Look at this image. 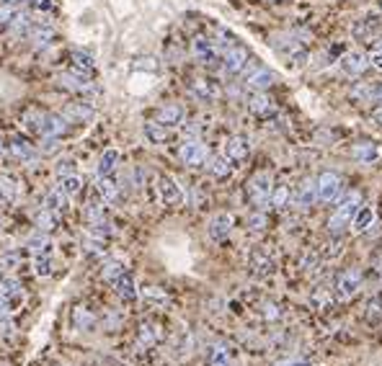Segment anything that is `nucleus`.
Returning <instances> with one entry per match:
<instances>
[{"mask_svg":"<svg viewBox=\"0 0 382 366\" xmlns=\"http://www.w3.org/2000/svg\"><path fill=\"white\" fill-rule=\"evenodd\" d=\"M63 116L70 124H88V121L96 119V109L88 101H70L63 109Z\"/></svg>","mask_w":382,"mask_h":366,"instance_id":"dca6fc26","label":"nucleus"},{"mask_svg":"<svg viewBox=\"0 0 382 366\" xmlns=\"http://www.w3.org/2000/svg\"><path fill=\"white\" fill-rule=\"evenodd\" d=\"M349 96L354 98V101H374V88L369 85V82H356L354 88L349 91Z\"/></svg>","mask_w":382,"mask_h":366,"instance_id":"49530a36","label":"nucleus"},{"mask_svg":"<svg viewBox=\"0 0 382 366\" xmlns=\"http://www.w3.org/2000/svg\"><path fill=\"white\" fill-rule=\"evenodd\" d=\"M55 173L60 175V178H65V175H75V160H70V157H63V160H57Z\"/></svg>","mask_w":382,"mask_h":366,"instance_id":"603ef678","label":"nucleus"},{"mask_svg":"<svg viewBox=\"0 0 382 366\" xmlns=\"http://www.w3.org/2000/svg\"><path fill=\"white\" fill-rule=\"evenodd\" d=\"M210 366H233L228 348L225 346H212L210 348Z\"/></svg>","mask_w":382,"mask_h":366,"instance_id":"a18cd8bd","label":"nucleus"},{"mask_svg":"<svg viewBox=\"0 0 382 366\" xmlns=\"http://www.w3.org/2000/svg\"><path fill=\"white\" fill-rule=\"evenodd\" d=\"M276 366H313V364H308L305 358H287V361H282V364Z\"/></svg>","mask_w":382,"mask_h":366,"instance_id":"4d7b16f0","label":"nucleus"},{"mask_svg":"<svg viewBox=\"0 0 382 366\" xmlns=\"http://www.w3.org/2000/svg\"><path fill=\"white\" fill-rule=\"evenodd\" d=\"M158 196H160V202H163L165 207H178V204L183 202V189L178 186L176 178L160 175V178H158Z\"/></svg>","mask_w":382,"mask_h":366,"instance_id":"2eb2a0df","label":"nucleus"},{"mask_svg":"<svg viewBox=\"0 0 382 366\" xmlns=\"http://www.w3.org/2000/svg\"><path fill=\"white\" fill-rule=\"evenodd\" d=\"M70 121L65 119L63 114H47L42 111V121H39V137H52L60 139L63 134H67Z\"/></svg>","mask_w":382,"mask_h":366,"instance_id":"9b49d317","label":"nucleus"},{"mask_svg":"<svg viewBox=\"0 0 382 366\" xmlns=\"http://www.w3.org/2000/svg\"><path fill=\"white\" fill-rule=\"evenodd\" d=\"M315 189H318V204H333L341 196V178L326 171L315 178Z\"/></svg>","mask_w":382,"mask_h":366,"instance_id":"1a4fd4ad","label":"nucleus"},{"mask_svg":"<svg viewBox=\"0 0 382 366\" xmlns=\"http://www.w3.org/2000/svg\"><path fill=\"white\" fill-rule=\"evenodd\" d=\"M369 64H372V67H377V70H382V49H377V46H374L372 55H369Z\"/></svg>","mask_w":382,"mask_h":366,"instance_id":"5fc2aeb1","label":"nucleus"},{"mask_svg":"<svg viewBox=\"0 0 382 366\" xmlns=\"http://www.w3.org/2000/svg\"><path fill=\"white\" fill-rule=\"evenodd\" d=\"M142 132H145L147 142H153V145H165V142H168V134H171V129L163 127V124H158L155 119L147 121Z\"/></svg>","mask_w":382,"mask_h":366,"instance_id":"f704fd0d","label":"nucleus"},{"mask_svg":"<svg viewBox=\"0 0 382 366\" xmlns=\"http://www.w3.org/2000/svg\"><path fill=\"white\" fill-rule=\"evenodd\" d=\"M0 202H3V199H0Z\"/></svg>","mask_w":382,"mask_h":366,"instance_id":"69168bd1","label":"nucleus"},{"mask_svg":"<svg viewBox=\"0 0 382 366\" xmlns=\"http://www.w3.org/2000/svg\"><path fill=\"white\" fill-rule=\"evenodd\" d=\"M67 202H70V196L57 186V189H52V191L44 196V204H42V209L52 211V214H57V217H63L65 211H67Z\"/></svg>","mask_w":382,"mask_h":366,"instance_id":"4be33fe9","label":"nucleus"},{"mask_svg":"<svg viewBox=\"0 0 382 366\" xmlns=\"http://www.w3.org/2000/svg\"><path fill=\"white\" fill-rule=\"evenodd\" d=\"M338 67H341V73L351 75V78H359V75L369 67V57L362 55V52H346V55L338 60Z\"/></svg>","mask_w":382,"mask_h":366,"instance_id":"a211bd4d","label":"nucleus"},{"mask_svg":"<svg viewBox=\"0 0 382 366\" xmlns=\"http://www.w3.org/2000/svg\"><path fill=\"white\" fill-rule=\"evenodd\" d=\"M264 227H266V217L261 214V211H258V214H254V217L248 220V229H251V232H261Z\"/></svg>","mask_w":382,"mask_h":366,"instance_id":"864d4df0","label":"nucleus"},{"mask_svg":"<svg viewBox=\"0 0 382 366\" xmlns=\"http://www.w3.org/2000/svg\"><path fill=\"white\" fill-rule=\"evenodd\" d=\"M21 265V253H3L0 256V274L3 271H16Z\"/></svg>","mask_w":382,"mask_h":366,"instance_id":"09e8293b","label":"nucleus"},{"mask_svg":"<svg viewBox=\"0 0 382 366\" xmlns=\"http://www.w3.org/2000/svg\"><path fill=\"white\" fill-rule=\"evenodd\" d=\"M374 220H377V214H374L372 207H359L356 214L351 217V229L354 232H367L374 225Z\"/></svg>","mask_w":382,"mask_h":366,"instance_id":"7c9ffc66","label":"nucleus"},{"mask_svg":"<svg viewBox=\"0 0 382 366\" xmlns=\"http://www.w3.org/2000/svg\"><path fill=\"white\" fill-rule=\"evenodd\" d=\"M178 160L183 165H189V168H199V165H207L210 160V150L204 142L199 139H186L181 147H178Z\"/></svg>","mask_w":382,"mask_h":366,"instance_id":"423d86ee","label":"nucleus"},{"mask_svg":"<svg viewBox=\"0 0 382 366\" xmlns=\"http://www.w3.org/2000/svg\"><path fill=\"white\" fill-rule=\"evenodd\" d=\"M122 274H127V265L122 263V261H106V263H103V279H106L109 284H114Z\"/></svg>","mask_w":382,"mask_h":366,"instance_id":"c03bdc74","label":"nucleus"},{"mask_svg":"<svg viewBox=\"0 0 382 366\" xmlns=\"http://www.w3.org/2000/svg\"><path fill=\"white\" fill-rule=\"evenodd\" d=\"M140 297H142L147 304H153V307H165V304H168V297H165V292L155 289V286H147V289H142V292H140Z\"/></svg>","mask_w":382,"mask_h":366,"instance_id":"79ce46f5","label":"nucleus"},{"mask_svg":"<svg viewBox=\"0 0 382 366\" xmlns=\"http://www.w3.org/2000/svg\"><path fill=\"white\" fill-rule=\"evenodd\" d=\"M0 227H3V217H0Z\"/></svg>","mask_w":382,"mask_h":366,"instance_id":"e2e57ef3","label":"nucleus"},{"mask_svg":"<svg viewBox=\"0 0 382 366\" xmlns=\"http://www.w3.org/2000/svg\"><path fill=\"white\" fill-rule=\"evenodd\" d=\"M26 247L28 253L37 258V256H44V253H52V240H49V235L47 232H34L31 238L26 240Z\"/></svg>","mask_w":382,"mask_h":366,"instance_id":"c756f323","label":"nucleus"},{"mask_svg":"<svg viewBox=\"0 0 382 366\" xmlns=\"http://www.w3.org/2000/svg\"><path fill=\"white\" fill-rule=\"evenodd\" d=\"M377 49H382V42H380V44H377Z\"/></svg>","mask_w":382,"mask_h":366,"instance_id":"680f3d73","label":"nucleus"},{"mask_svg":"<svg viewBox=\"0 0 382 366\" xmlns=\"http://www.w3.org/2000/svg\"><path fill=\"white\" fill-rule=\"evenodd\" d=\"M0 299L6 302V307H8L10 312H16L19 307H24L26 294H24L21 281H16L13 276H0Z\"/></svg>","mask_w":382,"mask_h":366,"instance_id":"0eeeda50","label":"nucleus"},{"mask_svg":"<svg viewBox=\"0 0 382 366\" xmlns=\"http://www.w3.org/2000/svg\"><path fill=\"white\" fill-rule=\"evenodd\" d=\"M380 31H382V16H377V13H364L362 19H356V24L351 26V34L359 42H369Z\"/></svg>","mask_w":382,"mask_h":366,"instance_id":"f8f14e48","label":"nucleus"},{"mask_svg":"<svg viewBox=\"0 0 382 366\" xmlns=\"http://www.w3.org/2000/svg\"><path fill=\"white\" fill-rule=\"evenodd\" d=\"M111 286H114V292H117L119 297L124 299V302H135L137 297H140V289H137L135 279L129 276V271H127V274L119 276V279H117V281H114Z\"/></svg>","mask_w":382,"mask_h":366,"instance_id":"bb28decb","label":"nucleus"},{"mask_svg":"<svg viewBox=\"0 0 382 366\" xmlns=\"http://www.w3.org/2000/svg\"><path fill=\"white\" fill-rule=\"evenodd\" d=\"M212 44L217 46L219 57H222V52H228L230 46L235 44V39H233V34H230V31H225L222 26H217V28H215V37H212Z\"/></svg>","mask_w":382,"mask_h":366,"instance_id":"ea45409f","label":"nucleus"},{"mask_svg":"<svg viewBox=\"0 0 382 366\" xmlns=\"http://www.w3.org/2000/svg\"><path fill=\"white\" fill-rule=\"evenodd\" d=\"M230 232H233V214H228V211L212 214L210 222H207V235H210V240L222 243V240L230 238Z\"/></svg>","mask_w":382,"mask_h":366,"instance_id":"4468645a","label":"nucleus"},{"mask_svg":"<svg viewBox=\"0 0 382 366\" xmlns=\"http://www.w3.org/2000/svg\"><path fill=\"white\" fill-rule=\"evenodd\" d=\"M137 340H140V346H153L155 340H158V325H142Z\"/></svg>","mask_w":382,"mask_h":366,"instance_id":"3c124183","label":"nucleus"},{"mask_svg":"<svg viewBox=\"0 0 382 366\" xmlns=\"http://www.w3.org/2000/svg\"><path fill=\"white\" fill-rule=\"evenodd\" d=\"M294 204H297L300 209H310L313 204H318V189H315V178H313V181H305V186H302L300 191H297V199H294Z\"/></svg>","mask_w":382,"mask_h":366,"instance_id":"72a5a7b5","label":"nucleus"},{"mask_svg":"<svg viewBox=\"0 0 382 366\" xmlns=\"http://www.w3.org/2000/svg\"><path fill=\"white\" fill-rule=\"evenodd\" d=\"M57 82H60V88L70 93H78L83 98H93V96H99V85L93 82V78H85V75H78L73 70H67V73L57 75Z\"/></svg>","mask_w":382,"mask_h":366,"instance_id":"f03ea898","label":"nucleus"},{"mask_svg":"<svg viewBox=\"0 0 382 366\" xmlns=\"http://www.w3.org/2000/svg\"><path fill=\"white\" fill-rule=\"evenodd\" d=\"M251 268H254V274L266 276L274 271V261L266 256L264 250H254V253H251Z\"/></svg>","mask_w":382,"mask_h":366,"instance_id":"c9c22d12","label":"nucleus"},{"mask_svg":"<svg viewBox=\"0 0 382 366\" xmlns=\"http://www.w3.org/2000/svg\"><path fill=\"white\" fill-rule=\"evenodd\" d=\"M246 101H248V109H251L254 116H269V114H274V103H272V98H269L266 93L254 91Z\"/></svg>","mask_w":382,"mask_h":366,"instance_id":"cd10ccee","label":"nucleus"},{"mask_svg":"<svg viewBox=\"0 0 382 366\" xmlns=\"http://www.w3.org/2000/svg\"><path fill=\"white\" fill-rule=\"evenodd\" d=\"M272 207H276V209H282V207H287L290 204V186H284V183H279L276 189L272 191Z\"/></svg>","mask_w":382,"mask_h":366,"instance_id":"de8ad7c7","label":"nucleus"},{"mask_svg":"<svg viewBox=\"0 0 382 366\" xmlns=\"http://www.w3.org/2000/svg\"><path fill=\"white\" fill-rule=\"evenodd\" d=\"M359 207H362V196H359L356 191L346 193V199L341 202V207H338V209L333 211V217L328 220V229L338 235V232H341V229L349 225V220H351V217L356 214V209H359Z\"/></svg>","mask_w":382,"mask_h":366,"instance_id":"7ed1b4c3","label":"nucleus"},{"mask_svg":"<svg viewBox=\"0 0 382 366\" xmlns=\"http://www.w3.org/2000/svg\"><path fill=\"white\" fill-rule=\"evenodd\" d=\"M362 289V271L359 268H349L336 279V297L338 299H351L356 292Z\"/></svg>","mask_w":382,"mask_h":366,"instance_id":"ddd939ff","label":"nucleus"},{"mask_svg":"<svg viewBox=\"0 0 382 366\" xmlns=\"http://www.w3.org/2000/svg\"><path fill=\"white\" fill-rule=\"evenodd\" d=\"M6 152V142H3V137H0V155Z\"/></svg>","mask_w":382,"mask_h":366,"instance_id":"052dcab7","label":"nucleus"},{"mask_svg":"<svg viewBox=\"0 0 382 366\" xmlns=\"http://www.w3.org/2000/svg\"><path fill=\"white\" fill-rule=\"evenodd\" d=\"M34 274L42 276V279L55 274V256H52V253H44V256L34 258Z\"/></svg>","mask_w":382,"mask_h":366,"instance_id":"58836bf2","label":"nucleus"},{"mask_svg":"<svg viewBox=\"0 0 382 366\" xmlns=\"http://www.w3.org/2000/svg\"><path fill=\"white\" fill-rule=\"evenodd\" d=\"M374 101L382 103V85H377V88H374Z\"/></svg>","mask_w":382,"mask_h":366,"instance_id":"13d9d810","label":"nucleus"},{"mask_svg":"<svg viewBox=\"0 0 382 366\" xmlns=\"http://www.w3.org/2000/svg\"><path fill=\"white\" fill-rule=\"evenodd\" d=\"M119 160H122V152H119L117 147L103 150L99 157V165H96V175H114L119 168Z\"/></svg>","mask_w":382,"mask_h":366,"instance_id":"b1692460","label":"nucleus"},{"mask_svg":"<svg viewBox=\"0 0 382 366\" xmlns=\"http://www.w3.org/2000/svg\"><path fill=\"white\" fill-rule=\"evenodd\" d=\"M380 8H382V0H380Z\"/></svg>","mask_w":382,"mask_h":366,"instance_id":"0e129e2a","label":"nucleus"},{"mask_svg":"<svg viewBox=\"0 0 382 366\" xmlns=\"http://www.w3.org/2000/svg\"><path fill=\"white\" fill-rule=\"evenodd\" d=\"M28 37H31L34 46H49L52 42H55V28L52 26H34Z\"/></svg>","mask_w":382,"mask_h":366,"instance_id":"e433bc0d","label":"nucleus"},{"mask_svg":"<svg viewBox=\"0 0 382 366\" xmlns=\"http://www.w3.org/2000/svg\"><path fill=\"white\" fill-rule=\"evenodd\" d=\"M0 199L3 202H19L21 199V183L8 173H0Z\"/></svg>","mask_w":382,"mask_h":366,"instance_id":"c85d7f7f","label":"nucleus"},{"mask_svg":"<svg viewBox=\"0 0 382 366\" xmlns=\"http://www.w3.org/2000/svg\"><path fill=\"white\" fill-rule=\"evenodd\" d=\"M21 8H16V6H8V3H0V26L8 28L10 21L16 19V13H19Z\"/></svg>","mask_w":382,"mask_h":366,"instance_id":"8fccbe9b","label":"nucleus"},{"mask_svg":"<svg viewBox=\"0 0 382 366\" xmlns=\"http://www.w3.org/2000/svg\"><path fill=\"white\" fill-rule=\"evenodd\" d=\"M73 325L78 330H91L96 325V317H93V312L88 307H75L73 310Z\"/></svg>","mask_w":382,"mask_h":366,"instance_id":"4c0bfd02","label":"nucleus"},{"mask_svg":"<svg viewBox=\"0 0 382 366\" xmlns=\"http://www.w3.org/2000/svg\"><path fill=\"white\" fill-rule=\"evenodd\" d=\"M8 152L16 157V160H21V163H34V160H37V150L31 147V142H26V139H21V137L10 139Z\"/></svg>","mask_w":382,"mask_h":366,"instance_id":"a878e982","label":"nucleus"},{"mask_svg":"<svg viewBox=\"0 0 382 366\" xmlns=\"http://www.w3.org/2000/svg\"><path fill=\"white\" fill-rule=\"evenodd\" d=\"M191 55H194V60H197V62L207 64V67L217 64V60H219L217 46L212 44V39L204 37V34H197V37L191 39Z\"/></svg>","mask_w":382,"mask_h":366,"instance_id":"9d476101","label":"nucleus"},{"mask_svg":"<svg viewBox=\"0 0 382 366\" xmlns=\"http://www.w3.org/2000/svg\"><path fill=\"white\" fill-rule=\"evenodd\" d=\"M60 189H63L70 199L73 196H78V193L83 191V181H81V175L75 173V175H65V178H60Z\"/></svg>","mask_w":382,"mask_h":366,"instance_id":"37998d69","label":"nucleus"},{"mask_svg":"<svg viewBox=\"0 0 382 366\" xmlns=\"http://www.w3.org/2000/svg\"><path fill=\"white\" fill-rule=\"evenodd\" d=\"M274 52L287 60L292 67H302L310 60V46L305 39H300L297 34H274L272 37Z\"/></svg>","mask_w":382,"mask_h":366,"instance_id":"f257e3e1","label":"nucleus"},{"mask_svg":"<svg viewBox=\"0 0 382 366\" xmlns=\"http://www.w3.org/2000/svg\"><path fill=\"white\" fill-rule=\"evenodd\" d=\"M207 171H210L212 178H219V181H222V178H228V175L233 173V163H230L225 155H215L207 160Z\"/></svg>","mask_w":382,"mask_h":366,"instance_id":"473e14b6","label":"nucleus"},{"mask_svg":"<svg viewBox=\"0 0 382 366\" xmlns=\"http://www.w3.org/2000/svg\"><path fill=\"white\" fill-rule=\"evenodd\" d=\"M272 191H274V183L269 173H256L251 181H248V196H251V204L254 207H266L272 202Z\"/></svg>","mask_w":382,"mask_h":366,"instance_id":"39448f33","label":"nucleus"},{"mask_svg":"<svg viewBox=\"0 0 382 366\" xmlns=\"http://www.w3.org/2000/svg\"><path fill=\"white\" fill-rule=\"evenodd\" d=\"M37 229L39 232H47V235H49V232H52V229L57 227V222H60V217H57V214H52V211H47V209H42L37 214Z\"/></svg>","mask_w":382,"mask_h":366,"instance_id":"a19ab883","label":"nucleus"},{"mask_svg":"<svg viewBox=\"0 0 382 366\" xmlns=\"http://www.w3.org/2000/svg\"><path fill=\"white\" fill-rule=\"evenodd\" d=\"M274 82H276V75H274L272 70H266V67H256V70L246 73V85L251 91L264 93L266 88H272Z\"/></svg>","mask_w":382,"mask_h":366,"instance_id":"412c9836","label":"nucleus"},{"mask_svg":"<svg viewBox=\"0 0 382 366\" xmlns=\"http://www.w3.org/2000/svg\"><path fill=\"white\" fill-rule=\"evenodd\" d=\"M248 155H251V142L246 137L235 134L225 142V157L230 163H243V160H248Z\"/></svg>","mask_w":382,"mask_h":366,"instance_id":"aec40b11","label":"nucleus"},{"mask_svg":"<svg viewBox=\"0 0 382 366\" xmlns=\"http://www.w3.org/2000/svg\"><path fill=\"white\" fill-rule=\"evenodd\" d=\"M96 191L103 199V204L119 202V183L114 181V175H96Z\"/></svg>","mask_w":382,"mask_h":366,"instance_id":"5701e85b","label":"nucleus"},{"mask_svg":"<svg viewBox=\"0 0 382 366\" xmlns=\"http://www.w3.org/2000/svg\"><path fill=\"white\" fill-rule=\"evenodd\" d=\"M374 121H377V124H380V127H382V109L374 111Z\"/></svg>","mask_w":382,"mask_h":366,"instance_id":"bf43d9fd","label":"nucleus"},{"mask_svg":"<svg viewBox=\"0 0 382 366\" xmlns=\"http://www.w3.org/2000/svg\"><path fill=\"white\" fill-rule=\"evenodd\" d=\"M70 70L78 75H85V78H93V73H96V62H93V57L88 55V52L75 49L73 55H70Z\"/></svg>","mask_w":382,"mask_h":366,"instance_id":"393cba45","label":"nucleus"},{"mask_svg":"<svg viewBox=\"0 0 382 366\" xmlns=\"http://www.w3.org/2000/svg\"><path fill=\"white\" fill-rule=\"evenodd\" d=\"M183 119H186V109H183L181 103H165V106H160L158 114H155V121L168 129L181 127Z\"/></svg>","mask_w":382,"mask_h":366,"instance_id":"f3484780","label":"nucleus"},{"mask_svg":"<svg viewBox=\"0 0 382 366\" xmlns=\"http://www.w3.org/2000/svg\"><path fill=\"white\" fill-rule=\"evenodd\" d=\"M147 62H135L137 70H158V62H153V57H145Z\"/></svg>","mask_w":382,"mask_h":366,"instance_id":"6e6d98bb","label":"nucleus"},{"mask_svg":"<svg viewBox=\"0 0 382 366\" xmlns=\"http://www.w3.org/2000/svg\"><path fill=\"white\" fill-rule=\"evenodd\" d=\"M351 157L362 165H372L382 157V150L374 145V142H369V139H362V142H354V147H351Z\"/></svg>","mask_w":382,"mask_h":366,"instance_id":"6ab92c4d","label":"nucleus"},{"mask_svg":"<svg viewBox=\"0 0 382 366\" xmlns=\"http://www.w3.org/2000/svg\"><path fill=\"white\" fill-rule=\"evenodd\" d=\"M189 96L201 103H215L222 96V85L215 78H191Z\"/></svg>","mask_w":382,"mask_h":366,"instance_id":"20e7f679","label":"nucleus"},{"mask_svg":"<svg viewBox=\"0 0 382 366\" xmlns=\"http://www.w3.org/2000/svg\"><path fill=\"white\" fill-rule=\"evenodd\" d=\"M10 34H16V37H28L31 34V28H34V21H31V10H19L16 13V19L10 21Z\"/></svg>","mask_w":382,"mask_h":366,"instance_id":"2f4dec72","label":"nucleus"},{"mask_svg":"<svg viewBox=\"0 0 382 366\" xmlns=\"http://www.w3.org/2000/svg\"><path fill=\"white\" fill-rule=\"evenodd\" d=\"M248 60H251V55H248V49L243 44H233L228 52H222V57H219L222 70H225L228 75L243 73V70L248 67Z\"/></svg>","mask_w":382,"mask_h":366,"instance_id":"6e6552de","label":"nucleus"}]
</instances>
